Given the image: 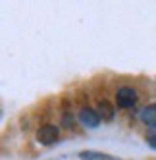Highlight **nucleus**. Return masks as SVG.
<instances>
[{"label":"nucleus","mask_w":156,"mask_h":160,"mask_svg":"<svg viewBox=\"0 0 156 160\" xmlns=\"http://www.w3.org/2000/svg\"><path fill=\"white\" fill-rule=\"evenodd\" d=\"M79 120H81V123L87 125V128H96V125L100 123V116L91 108H83L79 112Z\"/></svg>","instance_id":"nucleus-3"},{"label":"nucleus","mask_w":156,"mask_h":160,"mask_svg":"<svg viewBox=\"0 0 156 160\" xmlns=\"http://www.w3.org/2000/svg\"><path fill=\"white\" fill-rule=\"evenodd\" d=\"M141 120H143V123L150 125V128H156V104L144 106L141 110Z\"/></svg>","instance_id":"nucleus-4"},{"label":"nucleus","mask_w":156,"mask_h":160,"mask_svg":"<svg viewBox=\"0 0 156 160\" xmlns=\"http://www.w3.org/2000/svg\"><path fill=\"white\" fill-rule=\"evenodd\" d=\"M98 116H100V120L110 122V120L114 118V106L110 104L108 100H100L98 102Z\"/></svg>","instance_id":"nucleus-5"},{"label":"nucleus","mask_w":156,"mask_h":160,"mask_svg":"<svg viewBox=\"0 0 156 160\" xmlns=\"http://www.w3.org/2000/svg\"><path fill=\"white\" fill-rule=\"evenodd\" d=\"M58 135H60V131H58L56 125L46 123V125H42V128H39V131H37V141L41 145H54V143L58 141Z\"/></svg>","instance_id":"nucleus-2"},{"label":"nucleus","mask_w":156,"mask_h":160,"mask_svg":"<svg viewBox=\"0 0 156 160\" xmlns=\"http://www.w3.org/2000/svg\"><path fill=\"white\" fill-rule=\"evenodd\" d=\"M137 102V91L133 87H119L116 93V104L119 108H131Z\"/></svg>","instance_id":"nucleus-1"},{"label":"nucleus","mask_w":156,"mask_h":160,"mask_svg":"<svg viewBox=\"0 0 156 160\" xmlns=\"http://www.w3.org/2000/svg\"><path fill=\"white\" fill-rule=\"evenodd\" d=\"M73 123H75V118H73V114L66 112L64 116H62V125H64V128H73Z\"/></svg>","instance_id":"nucleus-7"},{"label":"nucleus","mask_w":156,"mask_h":160,"mask_svg":"<svg viewBox=\"0 0 156 160\" xmlns=\"http://www.w3.org/2000/svg\"><path fill=\"white\" fill-rule=\"evenodd\" d=\"M147 143L156 148V133H149V135H147Z\"/></svg>","instance_id":"nucleus-8"},{"label":"nucleus","mask_w":156,"mask_h":160,"mask_svg":"<svg viewBox=\"0 0 156 160\" xmlns=\"http://www.w3.org/2000/svg\"><path fill=\"white\" fill-rule=\"evenodd\" d=\"M81 160H119L116 156H108V154H100V152H81Z\"/></svg>","instance_id":"nucleus-6"}]
</instances>
